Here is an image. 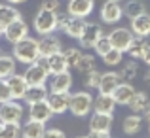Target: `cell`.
Here are the masks:
<instances>
[{"mask_svg":"<svg viewBox=\"0 0 150 138\" xmlns=\"http://www.w3.org/2000/svg\"><path fill=\"white\" fill-rule=\"evenodd\" d=\"M13 57L23 64H30L40 57V47H38V40L36 38H23L17 44H13Z\"/></svg>","mask_w":150,"mask_h":138,"instance_id":"cell-1","label":"cell"},{"mask_svg":"<svg viewBox=\"0 0 150 138\" xmlns=\"http://www.w3.org/2000/svg\"><path fill=\"white\" fill-rule=\"evenodd\" d=\"M93 100H95V98H93L88 91H78V93L70 95L69 112L72 113L74 117L89 116V112H91V108H93Z\"/></svg>","mask_w":150,"mask_h":138,"instance_id":"cell-2","label":"cell"},{"mask_svg":"<svg viewBox=\"0 0 150 138\" xmlns=\"http://www.w3.org/2000/svg\"><path fill=\"white\" fill-rule=\"evenodd\" d=\"M86 27V21L84 17H76V15H70L67 11L65 15H59V21H57V30H63L67 36L70 38H80L82 30Z\"/></svg>","mask_w":150,"mask_h":138,"instance_id":"cell-3","label":"cell"},{"mask_svg":"<svg viewBox=\"0 0 150 138\" xmlns=\"http://www.w3.org/2000/svg\"><path fill=\"white\" fill-rule=\"evenodd\" d=\"M57 21H59V15L57 11H50V10H40L36 15H34V21L33 27L38 34H50L53 30H57Z\"/></svg>","mask_w":150,"mask_h":138,"instance_id":"cell-4","label":"cell"},{"mask_svg":"<svg viewBox=\"0 0 150 138\" xmlns=\"http://www.w3.org/2000/svg\"><path fill=\"white\" fill-rule=\"evenodd\" d=\"M110 127H112V113L93 112L91 119H89V132H91V136L108 138L110 136Z\"/></svg>","mask_w":150,"mask_h":138,"instance_id":"cell-5","label":"cell"},{"mask_svg":"<svg viewBox=\"0 0 150 138\" xmlns=\"http://www.w3.org/2000/svg\"><path fill=\"white\" fill-rule=\"evenodd\" d=\"M25 116V108L17 98H11L8 102L0 104V121L8 123V121H21Z\"/></svg>","mask_w":150,"mask_h":138,"instance_id":"cell-6","label":"cell"},{"mask_svg":"<svg viewBox=\"0 0 150 138\" xmlns=\"http://www.w3.org/2000/svg\"><path fill=\"white\" fill-rule=\"evenodd\" d=\"M110 36V42H112V47H116V49L124 51V53H127L129 46H131L133 38H135V34H133L131 29H124V27H118V29H114L112 32L108 34Z\"/></svg>","mask_w":150,"mask_h":138,"instance_id":"cell-7","label":"cell"},{"mask_svg":"<svg viewBox=\"0 0 150 138\" xmlns=\"http://www.w3.org/2000/svg\"><path fill=\"white\" fill-rule=\"evenodd\" d=\"M124 17V8L114 0H106L101 6V21L106 25H116Z\"/></svg>","mask_w":150,"mask_h":138,"instance_id":"cell-8","label":"cell"},{"mask_svg":"<svg viewBox=\"0 0 150 138\" xmlns=\"http://www.w3.org/2000/svg\"><path fill=\"white\" fill-rule=\"evenodd\" d=\"M29 36V25H27L23 19H17V21L10 23V25L4 29V38H6L10 44H17L19 40Z\"/></svg>","mask_w":150,"mask_h":138,"instance_id":"cell-9","label":"cell"},{"mask_svg":"<svg viewBox=\"0 0 150 138\" xmlns=\"http://www.w3.org/2000/svg\"><path fill=\"white\" fill-rule=\"evenodd\" d=\"M101 36H103V29H101L99 23H86L78 42H80L82 47H93Z\"/></svg>","mask_w":150,"mask_h":138,"instance_id":"cell-10","label":"cell"},{"mask_svg":"<svg viewBox=\"0 0 150 138\" xmlns=\"http://www.w3.org/2000/svg\"><path fill=\"white\" fill-rule=\"evenodd\" d=\"M48 104L53 113H65L69 112V104H70V93H59V91H50L48 95Z\"/></svg>","mask_w":150,"mask_h":138,"instance_id":"cell-11","label":"cell"},{"mask_svg":"<svg viewBox=\"0 0 150 138\" xmlns=\"http://www.w3.org/2000/svg\"><path fill=\"white\" fill-rule=\"evenodd\" d=\"M6 81H8V85H10V89H11V95H13V98H17V100H23L25 98V95L27 91H29V81H27V78H25V74H11L10 78H6Z\"/></svg>","mask_w":150,"mask_h":138,"instance_id":"cell-12","label":"cell"},{"mask_svg":"<svg viewBox=\"0 0 150 138\" xmlns=\"http://www.w3.org/2000/svg\"><path fill=\"white\" fill-rule=\"evenodd\" d=\"M53 116L48 100H40V102H34V104H29V119L34 121H40V123H48Z\"/></svg>","mask_w":150,"mask_h":138,"instance_id":"cell-13","label":"cell"},{"mask_svg":"<svg viewBox=\"0 0 150 138\" xmlns=\"http://www.w3.org/2000/svg\"><path fill=\"white\" fill-rule=\"evenodd\" d=\"M38 47H40V55H44V57H50V55H53V53L63 51L61 49V40H59L53 32L42 34L40 40H38Z\"/></svg>","mask_w":150,"mask_h":138,"instance_id":"cell-14","label":"cell"},{"mask_svg":"<svg viewBox=\"0 0 150 138\" xmlns=\"http://www.w3.org/2000/svg\"><path fill=\"white\" fill-rule=\"evenodd\" d=\"M93 8H95V0H69L67 11H69L70 15L86 19L88 15H91Z\"/></svg>","mask_w":150,"mask_h":138,"instance_id":"cell-15","label":"cell"},{"mask_svg":"<svg viewBox=\"0 0 150 138\" xmlns=\"http://www.w3.org/2000/svg\"><path fill=\"white\" fill-rule=\"evenodd\" d=\"M50 91H59V93H69L70 87H72V76L67 72L61 74H51V80H50Z\"/></svg>","mask_w":150,"mask_h":138,"instance_id":"cell-16","label":"cell"},{"mask_svg":"<svg viewBox=\"0 0 150 138\" xmlns=\"http://www.w3.org/2000/svg\"><path fill=\"white\" fill-rule=\"evenodd\" d=\"M118 102L114 100L112 95H106V93H99L93 100V112H101V113H114Z\"/></svg>","mask_w":150,"mask_h":138,"instance_id":"cell-17","label":"cell"},{"mask_svg":"<svg viewBox=\"0 0 150 138\" xmlns=\"http://www.w3.org/2000/svg\"><path fill=\"white\" fill-rule=\"evenodd\" d=\"M129 29L133 30L135 36H141V38L150 36V13L144 11V13L133 17L131 19V27H129Z\"/></svg>","mask_w":150,"mask_h":138,"instance_id":"cell-18","label":"cell"},{"mask_svg":"<svg viewBox=\"0 0 150 138\" xmlns=\"http://www.w3.org/2000/svg\"><path fill=\"white\" fill-rule=\"evenodd\" d=\"M122 76L120 72H105L101 76V83H99V93H106V95H112L116 91V87L122 83Z\"/></svg>","mask_w":150,"mask_h":138,"instance_id":"cell-19","label":"cell"},{"mask_svg":"<svg viewBox=\"0 0 150 138\" xmlns=\"http://www.w3.org/2000/svg\"><path fill=\"white\" fill-rule=\"evenodd\" d=\"M135 93L137 91H135V87L131 85V81H122V83L116 87V91L112 93V97H114V100H116L118 104L127 106L129 102H131V98H133Z\"/></svg>","mask_w":150,"mask_h":138,"instance_id":"cell-20","label":"cell"},{"mask_svg":"<svg viewBox=\"0 0 150 138\" xmlns=\"http://www.w3.org/2000/svg\"><path fill=\"white\" fill-rule=\"evenodd\" d=\"M48 95H50V87H46V83H42V85H30L23 100H25V104H34V102L46 100Z\"/></svg>","mask_w":150,"mask_h":138,"instance_id":"cell-21","label":"cell"},{"mask_svg":"<svg viewBox=\"0 0 150 138\" xmlns=\"http://www.w3.org/2000/svg\"><path fill=\"white\" fill-rule=\"evenodd\" d=\"M17 19H21V13H19V10L13 6V4L8 2L6 6L0 4V27H2V29H6L10 23L17 21Z\"/></svg>","mask_w":150,"mask_h":138,"instance_id":"cell-22","label":"cell"},{"mask_svg":"<svg viewBox=\"0 0 150 138\" xmlns=\"http://www.w3.org/2000/svg\"><path fill=\"white\" fill-rule=\"evenodd\" d=\"M21 136H25V138H42V136H46V123L29 119L25 125H23Z\"/></svg>","mask_w":150,"mask_h":138,"instance_id":"cell-23","label":"cell"},{"mask_svg":"<svg viewBox=\"0 0 150 138\" xmlns=\"http://www.w3.org/2000/svg\"><path fill=\"white\" fill-rule=\"evenodd\" d=\"M48 66H50V72L51 74H61V72H67V70L70 68L63 51L50 55V57H48Z\"/></svg>","mask_w":150,"mask_h":138,"instance_id":"cell-24","label":"cell"},{"mask_svg":"<svg viewBox=\"0 0 150 138\" xmlns=\"http://www.w3.org/2000/svg\"><path fill=\"white\" fill-rule=\"evenodd\" d=\"M141 127H143L141 113H135V112H133L131 116L125 117V119H124V125H122V129H124L125 134H137V132L141 131Z\"/></svg>","mask_w":150,"mask_h":138,"instance_id":"cell-25","label":"cell"},{"mask_svg":"<svg viewBox=\"0 0 150 138\" xmlns=\"http://www.w3.org/2000/svg\"><path fill=\"white\" fill-rule=\"evenodd\" d=\"M146 47H148V44H146L144 38L135 36V38H133V42H131V46H129V49H127V53H129V57H131V59H143Z\"/></svg>","mask_w":150,"mask_h":138,"instance_id":"cell-26","label":"cell"},{"mask_svg":"<svg viewBox=\"0 0 150 138\" xmlns=\"http://www.w3.org/2000/svg\"><path fill=\"white\" fill-rule=\"evenodd\" d=\"M15 72V57L0 55V80H6Z\"/></svg>","mask_w":150,"mask_h":138,"instance_id":"cell-27","label":"cell"},{"mask_svg":"<svg viewBox=\"0 0 150 138\" xmlns=\"http://www.w3.org/2000/svg\"><path fill=\"white\" fill-rule=\"evenodd\" d=\"M148 97H146V93H135L133 95V98H131V102H129V108H131V112H135V113H143L144 110H146V106H148Z\"/></svg>","mask_w":150,"mask_h":138,"instance_id":"cell-28","label":"cell"},{"mask_svg":"<svg viewBox=\"0 0 150 138\" xmlns=\"http://www.w3.org/2000/svg\"><path fill=\"white\" fill-rule=\"evenodd\" d=\"M23 127L19 125V121H8V123H2V129H0V136L4 138H15L21 136Z\"/></svg>","mask_w":150,"mask_h":138,"instance_id":"cell-29","label":"cell"},{"mask_svg":"<svg viewBox=\"0 0 150 138\" xmlns=\"http://www.w3.org/2000/svg\"><path fill=\"white\" fill-rule=\"evenodd\" d=\"M144 11H146V8H144V4L141 2V0H129L124 6V15H127L129 19L137 17V15L144 13Z\"/></svg>","mask_w":150,"mask_h":138,"instance_id":"cell-30","label":"cell"},{"mask_svg":"<svg viewBox=\"0 0 150 138\" xmlns=\"http://www.w3.org/2000/svg\"><path fill=\"white\" fill-rule=\"evenodd\" d=\"M122 59H124V51L116 49V47H112L108 53L103 55V62H105L106 66H118V64H122Z\"/></svg>","mask_w":150,"mask_h":138,"instance_id":"cell-31","label":"cell"},{"mask_svg":"<svg viewBox=\"0 0 150 138\" xmlns=\"http://www.w3.org/2000/svg\"><path fill=\"white\" fill-rule=\"evenodd\" d=\"M137 72H139V64H137L135 61H129V62H125V64L122 66L120 76H122L124 81H131V80L137 78Z\"/></svg>","mask_w":150,"mask_h":138,"instance_id":"cell-32","label":"cell"},{"mask_svg":"<svg viewBox=\"0 0 150 138\" xmlns=\"http://www.w3.org/2000/svg\"><path fill=\"white\" fill-rule=\"evenodd\" d=\"M76 70L82 72V74H88V72H91V70H95V57H91V55H82L78 64H76Z\"/></svg>","mask_w":150,"mask_h":138,"instance_id":"cell-33","label":"cell"},{"mask_svg":"<svg viewBox=\"0 0 150 138\" xmlns=\"http://www.w3.org/2000/svg\"><path fill=\"white\" fill-rule=\"evenodd\" d=\"M93 49H95V53L97 55H105V53H108L110 49H112V42H110V36L108 34H103V36L97 40V44L93 46Z\"/></svg>","mask_w":150,"mask_h":138,"instance_id":"cell-34","label":"cell"},{"mask_svg":"<svg viewBox=\"0 0 150 138\" xmlns=\"http://www.w3.org/2000/svg\"><path fill=\"white\" fill-rule=\"evenodd\" d=\"M101 72H97V70H91V72L86 74V80H84V85L88 89H99V83H101Z\"/></svg>","mask_w":150,"mask_h":138,"instance_id":"cell-35","label":"cell"},{"mask_svg":"<svg viewBox=\"0 0 150 138\" xmlns=\"http://www.w3.org/2000/svg\"><path fill=\"white\" fill-rule=\"evenodd\" d=\"M63 53H65L67 62H69L70 68H76V64H78V61H80V57L84 55L80 49H76V47H69V49H65Z\"/></svg>","mask_w":150,"mask_h":138,"instance_id":"cell-36","label":"cell"},{"mask_svg":"<svg viewBox=\"0 0 150 138\" xmlns=\"http://www.w3.org/2000/svg\"><path fill=\"white\" fill-rule=\"evenodd\" d=\"M11 98H13V95H11V89H10V85H8V81L0 80V104L11 100Z\"/></svg>","mask_w":150,"mask_h":138,"instance_id":"cell-37","label":"cell"},{"mask_svg":"<svg viewBox=\"0 0 150 138\" xmlns=\"http://www.w3.org/2000/svg\"><path fill=\"white\" fill-rule=\"evenodd\" d=\"M59 0H42L40 10H50V11H57L59 10Z\"/></svg>","mask_w":150,"mask_h":138,"instance_id":"cell-38","label":"cell"},{"mask_svg":"<svg viewBox=\"0 0 150 138\" xmlns=\"http://www.w3.org/2000/svg\"><path fill=\"white\" fill-rule=\"evenodd\" d=\"M46 136H50V138H63L65 132H63L61 129H46Z\"/></svg>","mask_w":150,"mask_h":138,"instance_id":"cell-39","label":"cell"},{"mask_svg":"<svg viewBox=\"0 0 150 138\" xmlns=\"http://www.w3.org/2000/svg\"><path fill=\"white\" fill-rule=\"evenodd\" d=\"M143 61L146 62V64L150 66V44H148V47H146V51H144V57H143Z\"/></svg>","mask_w":150,"mask_h":138,"instance_id":"cell-40","label":"cell"},{"mask_svg":"<svg viewBox=\"0 0 150 138\" xmlns=\"http://www.w3.org/2000/svg\"><path fill=\"white\" fill-rule=\"evenodd\" d=\"M143 116H144V119H148V121H150V102H148L146 110H144V112H143Z\"/></svg>","mask_w":150,"mask_h":138,"instance_id":"cell-41","label":"cell"},{"mask_svg":"<svg viewBox=\"0 0 150 138\" xmlns=\"http://www.w3.org/2000/svg\"><path fill=\"white\" fill-rule=\"evenodd\" d=\"M10 4H21V2H27V0H8Z\"/></svg>","mask_w":150,"mask_h":138,"instance_id":"cell-42","label":"cell"},{"mask_svg":"<svg viewBox=\"0 0 150 138\" xmlns=\"http://www.w3.org/2000/svg\"><path fill=\"white\" fill-rule=\"evenodd\" d=\"M146 81L150 83V70H148V74H146Z\"/></svg>","mask_w":150,"mask_h":138,"instance_id":"cell-43","label":"cell"},{"mask_svg":"<svg viewBox=\"0 0 150 138\" xmlns=\"http://www.w3.org/2000/svg\"><path fill=\"white\" fill-rule=\"evenodd\" d=\"M4 36V29H2V27H0V38H2Z\"/></svg>","mask_w":150,"mask_h":138,"instance_id":"cell-44","label":"cell"},{"mask_svg":"<svg viewBox=\"0 0 150 138\" xmlns=\"http://www.w3.org/2000/svg\"><path fill=\"white\" fill-rule=\"evenodd\" d=\"M148 123H150V121H148ZM148 132H150V125H148Z\"/></svg>","mask_w":150,"mask_h":138,"instance_id":"cell-45","label":"cell"},{"mask_svg":"<svg viewBox=\"0 0 150 138\" xmlns=\"http://www.w3.org/2000/svg\"><path fill=\"white\" fill-rule=\"evenodd\" d=\"M0 129H2V121H0Z\"/></svg>","mask_w":150,"mask_h":138,"instance_id":"cell-46","label":"cell"},{"mask_svg":"<svg viewBox=\"0 0 150 138\" xmlns=\"http://www.w3.org/2000/svg\"><path fill=\"white\" fill-rule=\"evenodd\" d=\"M114 2H120V0H114Z\"/></svg>","mask_w":150,"mask_h":138,"instance_id":"cell-47","label":"cell"}]
</instances>
